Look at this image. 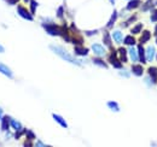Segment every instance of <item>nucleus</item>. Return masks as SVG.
<instances>
[{
  "instance_id": "24",
  "label": "nucleus",
  "mask_w": 157,
  "mask_h": 147,
  "mask_svg": "<svg viewBox=\"0 0 157 147\" xmlns=\"http://www.w3.org/2000/svg\"><path fill=\"white\" fill-rule=\"evenodd\" d=\"M10 126V118L9 117H4L2 118V124H1V129L2 130H7Z\"/></svg>"
},
{
  "instance_id": "3",
  "label": "nucleus",
  "mask_w": 157,
  "mask_h": 147,
  "mask_svg": "<svg viewBox=\"0 0 157 147\" xmlns=\"http://www.w3.org/2000/svg\"><path fill=\"white\" fill-rule=\"evenodd\" d=\"M109 62H110V63L113 64V66L116 68V69H121V68H122V64H121V62L117 59V55H116V52H115V51L110 55V57H109Z\"/></svg>"
},
{
  "instance_id": "6",
  "label": "nucleus",
  "mask_w": 157,
  "mask_h": 147,
  "mask_svg": "<svg viewBox=\"0 0 157 147\" xmlns=\"http://www.w3.org/2000/svg\"><path fill=\"white\" fill-rule=\"evenodd\" d=\"M74 52H75V55H88V48H85V47H82L81 45H76L75 46V48H74Z\"/></svg>"
},
{
  "instance_id": "34",
  "label": "nucleus",
  "mask_w": 157,
  "mask_h": 147,
  "mask_svg": "<svg viewBox=\"0 0 157 147\" xmlns=\"http://www.w3.org/2000/svg\"><path fill=\"white\" fill-rule=\"evenodd\" d=\"M121 75H122V76H124V77H129V75L126 73V71H122V73H121Z\"/></svg>"
},
{
  "instance_id": "20",
  "label": "nucleus",
  "mask_w": 157,
  "mask_h": 147,
  "mask_svg": "<svg viewBox=\"0 0 157 147\" xmlns=\"http://www.w3.org/2000/svg\"><path fill=\"white\" fill-rule=\"evenodd\" d=\"M129 55H131V59H132V62H137L138 59H139L137 51L134 50V47H131V48H129Z\"/></svg>"
},
{
  "instance_id": "15",
  "label": "nucleus",
  "mask_w": 157,
  "mask_h": 147,
  "mask_svg": "<svg viewBox=\"0 0 157 147\" xmlns=\"http://www.w3.org/2000/svg\"><path fill=\"white\" fill-rule=\"evenodd\" d=\"M140 6V0H131L127 5V10H133Z\"/></svg>"
},
{
  "instance_id": "21",
  "label": "nucleus",
  "mask_w": 157,
  "mask_h": 147,
  "mask_svg": "<svg viewBox=\"0 0 157 147\" xmlns=\"http://www.w3.org/2000/svg\"><path fill=\"white\" fill-rule=\"evenodd\" d=\"M10 126L15 129V130H21L22 129V124H21L20 122H17L15 119H11V118H10Z\"/></svg>"
},
{
  "instance_id": "26",
  "label": "nucleus",
  "mask_w": 157,
  "mask_h": 147,
  "mask_svg": "<svg viewBox=\"0 0 157 147\" xmlns=\"http://www.w3.org/2000/svg\"><path fill=\"white\" fill-rule=\"evenodd\" d=\"M36 7H38V2H36L35 0H32V1H30V11H32V13H33V15L35 13Z\"/></svg>"
},
{
  "instance_id": "37",
  "label": "nucleus",
  "mask_w": 157,
  "mask_h": 147,
  "mask_svg": "<svg viewBox=\"0 0 157 147\" xmlns=\"http://www.w3.org/2000/svg\"><path fill=\"white\" fill-rule=\"evenodd\" d=\"M155 35L157 36V25H156V28H155Z\"/></svg>"
},
{
  "instance_id": "31",
  "label": "nucleus",
  "mask_w": 157,
  "mask_h": 147,
  "mask_svg": "<svg viewBox=\"0 0 157 147\" xmlns=\"http://www.w3.org/2000/svg\"><path fill=\"white\" fill-rule=\"evenodd\" d=\"M57 17H58V18H62V17H63V6H60L58 9V11H57Z\"/></svg>"
},
{
  "instance_id": "13",
  "label": "nucleus",
  "mask_w": 157,
  "mask_h": 147,
  "mask_svg": "<svg viewBox=\"0 0 157 147\" xmlns=\"http://www.w3.org/2000/svg\"><path fill=\"white\" fill-rule=\"evenodd\" d=\"M149 75L152 80V83H156L157 82V68H149Z\"/></svg>"
},
{
  "instance_id": "4",
  "label": "nucleus",
  "mask_w": 157,
  "mask_h": 147,
  "mask_svg": "<svg viewBox=\"0 0 157 147\" xmlns=\"http://www.w3.org/2000/svg\"><path fill=\"white\" fill-rule=\"evenodd\" d=\"M17 12H18V15H20L22 18L27 19V21H33L32 15H30L23 6H18V7H17Z\"/></svg>"
},
{
  "instance_id": "7",
  "label": "nucleus",
  "mask_w": 157,
  "mask_h": 147,
  "mask_svg": "<svg viewBox=\"0 0 157 147\" xmlns=\"http://www.w3.org/2000/svg\"><path fill=\"white\" fill-rule=\"evenodd\" d=\"M155 48L152 47V46H150V47H147V50H146V53H145V57H146V60L147 62H152V59L155 58Z\"/></svg>"
},
{
  "instance_id": "32",
  "label": "nucleus",
  "mask_w": 157,
  "mask_h": 147,
  "mask_svg": "<svg viewBox=\"0 0 157 147\" xmlns=\"http://www.w3.org/2000/svg\"><path fill=\"white\" fill-rule=\"evenodd\" d=\"M97 33H98V32H97V30H92V32H86V33H85V34H86V35H87V36H91V35H96V34H97Z\"/></svg>"
},
{
  "instance_id": "35",
  "label": "nucleus",
  "mask_w": 157,
  "mask_h": 147,
  "mask_svg": "<svg viewBox=\"0 0 157 147\" xmlns=\"http://www.w3.org/2000/svg\"><path fill=\"white\" fill-rule=\"evenodd\" d=\"M36 146H46V145H45V144H41V142H38Z\"/></svg>"
},
{
  "instance_id": "30",
  "label": "nucleus",
  "mask_w": 157,
  "mask_h": 147,
  "mask_svg": "<svg viewBox=\"0 0 157 147\" xmlns=\"http://www.w3.org/2000/svg\"><path fill=\"white\" fill-rule=\"evenodd\" d=\"M151 22H157V10H154L151 15Z\"/></svg>"
},
{
  "instance_id": "12",
  "label": "nucleus",
  "mask_w": 157,
  "mask_h": 147,
  "mask_svg": "<svg viewBox=\"0 0 157 147\" xmlns=\"http://www.w3.org/2000/svg\"><path fill=\"white\" fill-rule=\"evenodd\" d=\"M138 57H139V60L143 62V63H146V57H145V51L143 48V46H138Z\"/></svg>"
},
{
  "instance_id": "41",
  "label": "nucleus",
  "mask_w": 157,
  "mask_h": 147,
  "mask_svg": "<svg viewBox=\"0 0 157 147\" xmlns=\"http://www.w3.org/2000/svg\"><path fill=\"white\" fill-rule=\"evenodd\" d=\"M156 43H157V39H156Z\"/></svg>"
},
{
  "instance_id": "40",
  "label": "nucleus",
  "mask_w": 157,
  "mask_h": 147,
  "mask_svg": "<svg viewBox=\"0 0 157 147\" xmlns=\"http://www.w3.org/2000/svg\"><path fill=\"white\" fill-rule=\"evenodd\" d=\"M24 1H29V0H24Z\"/></svg>"
},
{
  "instance_id": "29",
  "label": "nucleus",
  "mask_w": 157,
  "mask_h": 147,
  "mask_svg": "<svg viewBox=\"0 0 157 147\" xmlns=\"http://www.w3.org/2000/svg\"><path fill=\"white\" fill-rule=\"evenodd\" d=\"M25 135H27V138H28L29 140L35 139V135L33 134V131H32V130H27V131H25Z\"/></svg>"
},
{
  "instance_id": "33",
  "label": "nucleus",
  "mask_w": 157,
  "mask_h": 147,
  "mask_svg": "<svg viewBox=\"0 0 157 147\" xmlns=\"http://www.w3.org/2000/svg\"><path fill=\"white\" fill-rule=\"evenodd\" d=\"M7 1V4H10V5H13V4H17L18 2V0H6Z\"/></svg>"
},
{
  "instance_id": "19",
  "label": "nucleus",
  "mask_w": 157,
  "mask_h": 147,
  "mask_svg": "<svg viewBox=\"0 0 157 147\" xmlns=\"http://www.w3.org/2000/svg\"><path fill=\"white\" fill-rule=\"evenodd\" d=\"M103 41H104V43H105L109 48H111V40H110V35H109V33H108V32H105V33H104Z\"/></svg>"
},
{
  "instance_id": "5",
  "label": "nucleus",
  "mask_w": 157,
  "mask_h": 147,
  "mask_svg": "<svg viewBox=\"0 0 157 147\" xmlns=\"http://www.w3.org/2000/svg\"><path fill=\"white\" fill-rule=\"evenodd\" d=\"M92 51L98 55V57H103V55H105V50H104V47L100 46V45H98V43H93V45H92Z\"/></svg>"
},
{
  "instance_id": "18",
  "label": "nucleus",
  "mask_w": 157,
  "mask_h": 147,
  "mask_svg": "<svg viewBox=\"0 0 157 147\" xmlns=\"http://www.w3.org/2000/svg\"><path fill=\"white\" fill-rule=\"evenodd\" d=\"M113 37H114V40H115L117 43H121V42L123 41V37H122V34H121L120 30L114 32V33H113Z\"/></svg>"
},
{
  "instance_id": "10",
  "label": "nucleus",
  "mask_w": 157,
  "mask_h": 147,
  "mask_svg": "<svg viewBox=\"0 0 157 147\" xmlns=\"http://www.w3.org/2000/svg\"><path fill=\"white\" fill-rule=\"evenodd\" d=\"M52 117H53V119L58 123L59 126H62L63 128H67V127H68V124H67V122H65V119H64L63 117H60V116L56 115V113H53V115H52Z\"/></svg>"
},
{
  "instance_id": "14",
  "label": "nucleus",
  "mask_w": 157,
  "mask_h": 147,
  "mask_svg": "<svg viewBox=\"0 0 157 147\" xmlns=\"http://www.w3.org/2000/svg\"><path fill=\"white\" fill-rule=\"evenodd\" d=\"M150 37H151V33H150L149 30H144V32H143V35L140 37V43L147 42V41L150 40Z\"/></svg>"
},
{
  "instance_id": "9",
  "label": "nucleus",
  "mask_w": 157,
  "mask_h": 147,
  "mask_svg": "<svg viewBox=\"0 0 157 147\" xmlns=\"http://www.w3.org/2000/svg\"><path fill=\"white\" fill-rule=\"evenodd\" d=\"M132 73L133 75H136V76H143V73H144V69H143V66L141 65H138V64H134V65H132Z\"/></svg>"
},
{
  "instance_id": "27",
  "label": "nucleus",
  "mask_w": 157,
  "mask_h": 147,
  "mask_svg": "<svg viewBox=\"0 0 157 147\" xmlns=\"http://www.w3.org/2000/svg\"><path fill=\"white\" fill-rule=\"evenodd\" d=\"M73 43H75V46L76 45H82V42H83V40H82V37H73L71 40H70Z\"/></svg>"
},
{
  "instance_id": "25",
  "label": "nucleus",
  "mask_w": 157,
  "mask_h": 147,
  "mask_svg": "<svg viewBox=\"0 0 157 147\" xmlns=\"http://www.w3.org/2000/svg\"><path fill=\"white\" fill-rule=\"evenodd\" d=\"M93 63H94V64H97V65L100 66V68H105V69L108 68V65L105 64V62H103L100 58H94V59H93Z\"/></svg>"
},
{
  "instance_id": "8",
  "label": "nucleus",
  "mask_w": 157,
  "mask_h": 147,
  "mask_svg": "<svg viewBox=\"0 0 157 147\" xmlns=\"http://www.w3.org/2000/svg\"><path fill=\"white\" fill-rule=\"evenodd\" d=\"M0 73L4 74L5 76H7L9 78H12L13 77V75H12V71L6 66V65H4V64H1L0 63Z\"/></svg>"
},
{
  "instance_id": "36",
  "label": "nucleus",
  "mask_w": 157,
  "mask_h": 147,
  "mask_svg": "<svg viewBox=\"0 0 157 147\" xmlns=\"http://www.w3.org/2000/svg\"><path fill=\"white\" fill-rule=\"evenodd\" d=\"M4 51H5V50H4V47H1V46H0V52H1V53H2V52H4Z\"/></svg>"
},
{
  "instance_id": "2",
  "label": "nucleus",
  "mask_w": 157,
  "mask_h": 147,
  "mask_svg": "<svg viewBox=\"0 0 157 147\" xmlns=\"http://www.w3.org/2000/svg\"><path fill=\"white\" fill-rule=\"evenodd\" d=\"M42 27H44V29L50 34V35H52V36H59V35H62V28L58 27V25H56V24H42Z\"/></svg>"
},
{
  "instance_id": "16",
  "label": "nucleus",
  "mask_w": 157,
  "mask_h": 147,
  "mask_svg": "<svg viewBox=\"0 0 157 147\" xmlns=\"http://www.w3.org/2000/svg\"><path fill=\"white\" fill-rule=\"evenodd\" d=\"M118 55H120V59H121V62H123V63H126V62H127V51H126L123 47L118 48Z\"/></svg>"
},
{
  "instance_id": "38",
  "label": "nucleus",
  "mask_w": 157,
  "mask_h": 147,
  "mask_svg": "<svg viewBox=\"0 0 157 147\" xmlns=\"http://www.w3.org/2000/svg\"><path fill=\"white\" fill-rule=\"evenodd\" d=\"M1 116H2V110L0 109V118H1Z\"/></svg>"
},
{
  "instance_id": "1",
  "label": "nucleus",
  "mask_w": 157,
  "mask_h": 147,
  "mask_svg": "<svg viewBox=\"0 0 157 147\" xmlns=\"http://www.w3.org/2000/svg\"><path fill=\"white\" fill-rule=\"evenodd\" d=\"M50 48H51L57 55H59L62 59H64V60H67V62H69V63H73V64H75V65H82V62H80L76 58H74L73 55H70V53H69L68 51H65L64 48L58 47V46H50Z\"/></svg>"
},
{
  "instance_id": "22",
  "label": "nucleus",
  "mask_w": 157,
  "mask_h": 147,
  "mask_svg": "<svg viewBox=\"0 0 157 147\" xmlns=\"http://www.w3.org/2000/svg\"><path fill=\"white\" fill-rule=\"evenodd\" d=\"M108 107H109L110 110L115 111V112H118V111H120V107H118L116 101H109V103H108Z\"/></svg>"
},
{
  "instance_id": "23",
  "label": "nucleus",
  "mask_w": 157,
  "mask_h": 147,
  "mask_svg": "<svg viewBox=\"0 0 157 147\" xmlns=\"http://www.w3.org/2000/svg\"><path fill=\"white\" fill-rule=\"evenodd\" d=\"M154 7V1L152 0H147L145 4H144V6H143V11H149V10H151Z\"/></svg>"
},
{
  "instance_id": "39",
  "label": "nucleus",
  "mask_w": 157,
  "mask_h": 147,
  "mask_svg": "<svg viewBox=\"0 0 157 147\" xmlns=\"http://www.w3.org/2000/svg\"><path fill=\"white\" fill-rule=\"evenodd\" d=\"M110 1H111V2H113V4H114V2H115V1H114V0H110Z\"/></svg>"
},
{
  "instance_id": "11",
  "label": "nucleus",
  "mask_w": 157,
  "mask_h": 147,
  "mask_svg": "<svg viewBox=\"0 0 157 147\" xmlns=\"http://www.w3.org/2000/svg\"><path fill=\"white\" fill-rule=\"evenodd\" d=\"M116 19H117V11H114L113 15H111V18H110V21H109L108 24H106V28H108V29H111V28L114 27Z\"/></svg>"
},
{
  "instance_id": "17",
  "label": "nucleus",
  "mask_w": 157,
  "mask_h": 147,
  "mask_svg": "<svg viewBox=\"0 0 157 147\" xmlns=\"http://www.w3.org/2000/svg\"><path fill=\"white\" fill-rule=\"evenodd\" d=\"M123 42H124V45H127V46H134L136 45V39L133 36H126L124 37V40H123Z\"/></svg>"
},
{
  "instance_id": "28",
  "label": "nucleus",
  "mask_w": 157,
  "mask_h": 147,
  "mask_svg": "<svg viewBox=\"0 0 157 147\" xmlns=\"http://www.w3.org/2000/svg\"><path fill=\"white\" fill-rule=\"evenodd\" d=\"M141 28H143V25L139 23V24H137L134 28H132V34H139L140 33V30H141Z\"/></svg>"
}]
</instances>
